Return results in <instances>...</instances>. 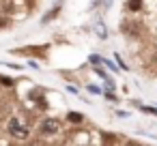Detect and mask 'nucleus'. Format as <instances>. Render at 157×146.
Returning a JSON list of instances; mask_svg holds the SVG:
<instances>
[{"instance_id": "f257e3e1", "label": "nucleus", "mask_w": 157, "mask_h": 146, "mask_svg": "<svg viewBox=\"0 0 157 146\" xmlns=\"http://www.w3.org/2000/svg\"><path fill=\"white\" fill-rule=\"evenodd\" d=\"M7 133H9L13 140H26L28 133H30V129H28V125L22 122L20 118H9V120H7Z\"/></svg>"}, {"instance_id": "f03ea898", "label": "nucleus", "mask_w": 157, "mask_h": 146, "mask_svg": "<svg viewBox=\"0 0 157 146\" xmlns=\"http://www.w3.org/2000/svg\"><path fill=\"white\" fill-rule=\"evenodd\" d=\"M58 131H60V122H58L56 118H43V120L39 122V127H37V133H39V135H45V137L56 135Z\"/></svg>"}, {"instance_id": "7ed1b4c3", "label": "nucleus", "mask_w": 157, "mask_h": 146, "mask_svg": "<svg viewBox=\"0 0 157 146\" xmlns=\"http://www.w3.org/2000/svg\"><path fill=\"white\" fill-rule=\"evenodd\" d=\"M127 9H129L131 13L142 11V0H129V2H127Z\"/></svg>"}, {"instance_id": "20e7f679", "label": "nucleus", "mask_w": 157, "mask_h": 146, "mask_svg": "<svg viewBox=\"0 0 157 146\" xmlns=\"http://www.w3.org/2000/svg\"><path fill=\"white\" fill-rule=\"evenodd\" d=\"M67 118H69L71 122H82V120H84V116H82L80 112H69V116H67Z\"/></svg>"}, {"instance_id": "39448f33", "label": "nucleus", "mask_w": 157, "mask_h": 146, "mask_svg": "<svg viewBox=\"0 0 157 146\" xmlns=\"http://www.w3.org/2000/svg\"><path fill=\"white\" fill-rule=\"evenodd\" d=\"M138 107H140L142 112H148V114H155V116H157V107H148V105H140V103H138Z\"/></svg>"}, {"instance_id": "423d86ee", "label": "nucleus", "mask_w": 157, "mask_h": 146, "mask_svg": "<svg viewBox=\"0 0 157 146\" xmlns=\"http://www.w3.org/2000/svg\"><path fill=\"white\" fill-rule=\"evenodd\" d=\"M0 84H2V86H13V80L7 77V75H0Z\"/></svg>"}, {"instance_id": "0eeeda50", "label": "nucleus", "mask_w": 157, "mask_h": 146, "mask_svg": "<svg viewBox=\"0 0 157 146\" xmlns=\"http://www.w3.org/2000/svg\"><path fill=\"white\" fill-rule=\"evenodd\" d=\"M90 62H93V65H101V58H99V56H90Z\"/></svg>"}, {"instance_id": "6e6552de", "label": "nucleus", "mask_w": 157, "mask_h": 146, "mask_svg": "<svg viewBox=\"0 0 157 146\" xmlns=\"http://www.w3.org/2000/svg\"><path fill=\"white\" fill-rule=\"evenodd\" d=\"M105 97H108V99H110V101H116V99H118V97H116V95H114V92H105Z\"/></svg>"}]
</instances>
